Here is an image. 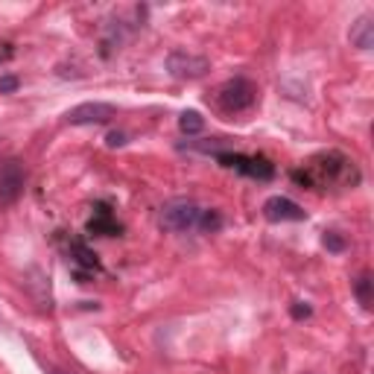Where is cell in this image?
<instances>
[{"label":"cell","instance_id":"2e32d148","mask_svg":"<svg viewBox=\"0 0 374 374\" xmlns=\"http://www.w3.org/2000/svg\"><path fill=\"white\" fill-rule=\"evenodd\" d=\"M190 150H199V152H214V155H220L222 152V146H225V141L222 138H214V141H202V143H187Z\"/></svg>","mask_w":374,"mask_h":374},{"label":"cell","instance_id":"e0dca14e","mask_svg":"<svg viewBox=\"0 0 374 374\" xmlns=\"http://www.w3.org/2000/svg\"><path fill=\"white\" fill-rule=\"evenodd\" d=\"M289 316L301 322V319H310L313 316V307L310 304H304V301H296V304H289Z\"/></svg>","mask_w":374,"mask_h":374},{"label":"cell","instance_id":"7a4b0ae2","mask_svg":"<svg viewBox=\"0 0 374 374\" xmlns=\"http://www.w3.org/2000/svg\"><path fill=\"white\" fill-rule=\"evenodd\" d=\"M254 103H257V85L246 76L229 79L214 94V106L220 115H240V111H249Z\"/></svg>","mask_w":374,"mask_h":374},{"label":"cell","instance_id":"5bb4252c","mask_svg":"<svg viewBox=\"0 0 374 374\" xmlns=\"http://www.w3.org/2000/svg\"><path fill=\"white\" fill-rule=\"evenodd\" d=\"M178 129H182L185 135H199L205 129V117L199 115V111H185V115L178 117Z\"/></svg>","mask_w":374,"mask_h":374},{"label":"cell","instance_id":"8992f818","mask_svg":"<svg viewBox=\"0 0 374 374\" xmlns=\"http://www.w3.org/2000/svg\"><path fill=\"white\" fill-rule=\"evenodd\" d=\"M210 71V62L190 50H173L167 56V73L173 79H202Z\"/></svg>","mask_w":374,"mask_h":374},{"label":"cell","instance_id":"4fadbf2b","mask_svg":"<svg viewBox=\"0 0 374 374\" xmlns=\"http://www.w3.org/2000/svg\"><path fill=\"white\" fill-rule=\"evenodd\" d=\"M196 229H199L202 234H217V231L222 229V214H220V210H214V208H210V210L202 208Z\"/></svg>","mask_w":374,"mask_h":374},{"label":"cell","instance_id":"5b68a950","mask_svg":"<svg viewBox=\"0 0 374 374\" xmlns=\"http://www.w3.org/2000/svg\"><path fill=\"white\" fill-rule=\"evenodd\" d=\"M27 185V170L21 158H3L0 161V205H12L21 199Z\"/></svg>","mask_w":374,"mask_h":374},{"label":"cell","instance_id":"ffe728a7","mask_svg":"<svg viewBox=\"0 0 374 374\" xmlns=\"http://www.w3.org/2000/svg\"><path fill=\"white\" fill-rule=\"evenodd\" d=\"M53 374H64V371H53Z\"/></svg>","mask_w":374,"mask_h":374},{"label":"cell","instance_id":"d6986e66","mask_svg":"<svg viewBox=\"0 0 374 374\" xmlns=\"http://www.w3.org/2000/svg\"><path fill=\"white\" fill-rule=\"evenodd\" d=\"M123 143H126V135H123V132H108L106 146H111V150H115V146H123Z\"/></svg>","mask_w":374,"mask_h":374},{"label":"cell","instance_id":"ba28073f","mask_svg":"<svg viewBox=\"0 0 374 374\" xmlns=\"http://www.w3.org/2000/svg\"><path fill=\"white\" fill-rule=\"evenodd\" d=\"M264 217L269 222H301L307 220V210L287 196H272L264 202Z\"/></svg>","mask_w":374,"mask_h":374},{"label":"cell","instance_id":"9c48e42d","mask_svg":"<svg viewBox=\"0 0 374 374\" xmlns=\"http://www.w3.org/2000/svg\"><path fill=\"white\" fill-rule=\"evenodd\" d=\"M85 231H88V234H94V237H117V234L123 231V225H120L115 217H111L108 205H106V202H100V205H96V210H94V217L88 220Z\"/></svg>","mask_w":374,"mask_h":374},{"label":"cell","instance_id":"3957f363","mask_svg":"<svg viewBox=\"0 0 374 374\" xmlns=\"http://www.w3.org/2000/svg\"><path fill=\"white\" fill-rule=\"evenodd\" d=\"M199 214H202V208L193 199H170L161 208L158 222L164 231H190V229H196Z\"/></svg>","mask_w":374,"mask_h":374},{"label":"cell","instance_id":"ac0fdd59","mask_svg":"<svg viewBox=\"0 0 374 374\" xmlns=\"http://www.w3.org/2000/svg\"><path fill=\"white\" fill-rule=\"evenodd\" d=\"M18 88H21L18 76H0V94H15Z\"/></svg>","mask_w":374,"mask_h":374},{"label":"cell","instance_id":"9a60e30c","mask_svg":"<svg viewBox=\"0 0 374 374\" xmlns=\"http://www.w3.org/2000/svg\"><path fill=\"white\" fill-rule=\"evenodd\" d=\"M322 243H324V249H328V252H333V254H339V252H345V249H348L345 237H343V234H336V231H324Z\"/></svg>","mask_w":374,"mask_h":374},{"label":"cell","instance_id":"6da1fadb","mask_svg":"<svg viewBox=\"0 0 374 374\" xmlns=\"http://www.w3.org/2000/svg\"><path fill=\"white\" fill-rule=\"evenodd\" d=\"M292 182L301 187H328V185H357L360 173H357L354 161L343 152H319L310 158L307 170H292Z\"/></svg>","mask_w":374,"mask_h":374},{"label":"cell","instance_id":"277c9868","mask_svg":"<svg viewBox=\"0 0 374 374\" xmlns=\"http://www.w3.org/2000/svg\"><path fill=\"white\" fill-rule=\"evenodd\" d=\"M222 167L237 170L249 178H257V182H272L275 178V164L264 155H240V152H220L214 155Z\"/></svg>","mask_w":374,"mask_h":374},{"label":"cell","instance_id":"7c38bea8","mask_svg":"<svg viewBox=\"0 0 374 374\" xmlns=\"http://www.w3.org/2000/svg\"><path fill=\"white\" fill-rule=\"evenodd\" d=\"M354 296H357V301L363 304V310H371L374 307V281H371L368 272H363L360 278L354 281Z\"/></svg>","mask_w":374,"mask_h":374},{"label":"cell","instance_id":"8fae6325","mask_svg":"<svg viewBox=\"0 0 374 374\" xmlns=\"http://www.w3.org/2000/svg\"><path fill=\"white\" fill-rule=\"evenodd\" d=\"M71 257L76 260V266L79 269H85V272H100V257H96L82 240H71Z\"/></svg>","mask_w":374,"mask_h":374},{"label":"cell","instance_id":"30bf717a","mask_svg":"<svg viewBox=\"0 0 374 374\" xmlns=\"http://www.w3.org/2000/svg\"><path fill=\"white\" fill-rule=\"evenodd\" d=\"M351 44L357 50H371L374 47V18L371 15H363L351 24Z\"/></svg>","mask_w":374,"mask_h":374},{"label":"cell","instance_id":"52a82bcc","mask_svg":"<svg viewBox=\"0 0 374 374\" xmlns=\"http://www.w3.org/2000/svg\"><path fill=\"white\" fill-rule=\"evenodd\" d=\"M111 117H117V108L111 103H82L71 108L64 120L71 126H94V123H108Z\"/></svg>","mask_w":374,"mask_h":374}]
</instances>
